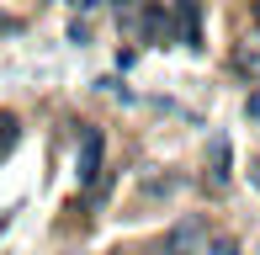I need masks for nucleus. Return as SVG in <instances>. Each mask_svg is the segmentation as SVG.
<instances>
[{"mask_svg":"<svg viewBox=\"0 0 260 255\" xmlns=\"http://www.w3.org/2000/svg\"><path fill=\"white\" fill-rule=\"evenodd\" d=\"M101 128H85L80 133V160H75V176H80V186H96V176H101Z\"/></svg>","mask_w":260,"mask_h":255,"instance_id":"1","label":"nucleus"},{"mask_svg":"<svg viewBox=\"0 0 260 255\" xmlns=\"http://www.w3.org/2000/svg\"><path fill=\"white\" fill-rule=\"evenodd\" d=\"M234 75H244V80H260V32L255 38H244V43H234Z\"/></svg>","mask_w":260,"mask_h":255,"instance_id":"2","label":"nucleus"},{"mask_svg":"<svg viewBox=\"0 0 260 255\" xmlns=\"http://www.w3.org/2000/svg\"><path fill=\"white\" fill-rule=\"evenodd\" d=\"M175 21H181V43L202 48V21H197V0H181V6H175Z\"/></svg>","mask_w":260,"mask_h":255,"instance_id":"3","label":"nucleus"},{"mask_svg":"<svg viewBox=\"0 0 260 255\" xmlns=\"http://www.w3.org/2000/svg\"><path fill=\"white\" fill-rule=\"evenodd\" d=\"M16 138H21V122L11 117V112H0V160H6L11 149H16Z\"/></svg>","mask_w":260,"mask_h":255,"instance_id":"4","label":"nucleus"},{"mask_svg":"<svg viewBox=\"0 0 260 255\" xmlns=\"http://www.w3.org/2000/svg\"><path fill=\"white\" fill-rule=\"evenodd\" d=\"M212 181H229V144L212 138Z\"/></svg>","mask_w":260,"mask_h":255,"instance_id":"5","label":"nucleus"},{"mask_svg":"<svg viewBox=\"0 0 260 255\" xmlns=\"http://www.w3.org/2000/svg\"><path fill=\"white\" fill-rule=\"evenodd\" d=\"M212 255H239V245H234V239H218V245H212Z\"/></svg>","mask_w":260,"mask_h":255,"instance_id":"6","label":"nucleus"},{"mask_svg":"<svg viewBox=\"0 0 260 255\" xmlns=\"http://www.w3.org/2000/svg\"><path fill=\"white\" fill-rule=\"evenodd\" d=\"M250 117L260 122V90H255V96H250Z\"/></svg>","mask_w":260,"mask_h":255,"instance_id":"7","label":"nucleus"},{"mask_svg":"<svg viewBox=\"0 0 260 255\" xmlns=\"http://www.w3.org/2000/svg\"><path fill=\"white\" fill-rule=\"evenodd\" d=\"M75 6H80V11H90V6H106V0H75Z\"/></svg>","mask_w":260,"mask_h":255,"instance_id":"8","label":"nucleus"},{"mask_svg":"<svg viewBox=\"0 0 260 255\" xmlns=\"http://www.w3.org/2000/svg\"><path fill=\"white\" fill-rule=\"evenodd\" d=\"M255 186H260V165H255Z\"/></svg>","mask_w":260,"mask_h":255,"instance_id":"9","label":"nucleus"},{"mask_svg":"<svg viewBox=\"0 0 260 255\" xmlns=\"http://www.w3.org/2000/svg\"><path fill=\"white\" fill-rule=\"evenodd\" d=\"M255 16H260V0H255Z\"/></svg>","mask_w":260,"mask_h":255,"instance_id":"10","label":"nucleus"}]
</instances>
